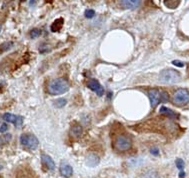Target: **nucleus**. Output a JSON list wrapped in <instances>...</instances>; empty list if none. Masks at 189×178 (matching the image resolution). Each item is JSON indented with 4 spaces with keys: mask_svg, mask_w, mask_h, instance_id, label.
Returning a JSON list of instances; mask_svg holds the SVG:
<instances>
[{
    "mask_svg": "<svg viewBox=\"0 0 189 178\" xmlns=\"http://www.w3.org/2000/svg\"><path fill=\"white\" fill-rule=\"evenodd\" d=\"M69 90V83L63 78H55L49 81L47 85V91L51 95H60Z\"/></svg>",
    "mask_w": 189,
    "mask_h": 178,
    "instance_id": "f257e3e1",
    "label": "nucleus"
},
{
    "mask_svg": "<svg viewBox=\"0 0 189 178\" xmlns=\"http://www.w3.org/2000/svg\"><path fill=\"white\" fill-rule=\"evenodd\" d=\"M180 73L175 70V69H164L162 70L159 74V80L162 83L166 84H173L176 83L180 80Z\"/></svg>",
    "mask_w": 189,
    "mask_h": 178,
    "instance_id": "f03ea898",
    "label": "nucleus"
},
{
    "mask_svg": "<svg viewBox=\"0 0 189 178\" xmlns=\"http://www.w3.org/2000/svg\"><path fill=\"white\" fill-rule=\"evenodd\" d=\"M114 147L120 152H124L132 147V140L126 135H118L114 141Z\"/></svg>",
    "mask_w": 189,
    "mask_h": 178,
    "instance_id": "7ed1b4c3",
    "label": "nucleus"
},
{
    "mask_svg": "<svg viewBox=\"0 0 189 178\" xmlns=\"http://www.w3.org/2000/svg\"><path fill=\"white\" fill-rule=\"evenodd\" d=\"M20 143L25 148L28 149H36L39 145V141L37 137L30 133H24L20 136Z\"/></svg>",
    "mask_w": 189,
    "mask_h": 178,
    "instance_id": "20e7f679",
    "label": "nucleus"
},
{
    "mask_svg": "<svg viewBox=\"0 0 189 178\" xmlns=\"http://www.w3.org/2000/svg\"><path fill=\"white\" fill-rule=\"evenodd\" d=\"M173 102L176 105H185L189 103V92L186 89H178L173 95Z\"/></svg>",
    "mask_w": 189,
    "mask_h": 178,
    "instance_id": "39448f33",
    "label": "nucleus"
},
{
    "mask_svg": "<svg viewBox=\"0 0 189 178\" xmlns=\"http://www.w3.org/2000/svg\"><path fill=\"white\" fill-rule=\"evenodd\" d=\"M87 87L89 89H91L92 91L98 95V96H102L104 93V88L103 86L99 83L98 80L96 79H89L88 82H87Z\"/></svg>",
    "mask_w": 189,
    "mask_h": 178,
    "instance_id": "423d86ee",
    "label": "nucleus"
},
{
    "mask_svg": "<svg viewBox=\"0 0 189 178\" xmlns=\"http://www.w3.org/2000/svg\"><path fill=\"white\" fill-rule=\"evenodd\" d=\"M148 97L150 99V103L152 107H155L159 104L160 101H162V94L160 91L156 89H152L148 91Z\"/></svg>",
    "mask_w": 189,
    "mask_h": 178,
    "instance_id": "0eeeda50",
    "label": "nucleus"
},
{
    "mask_svg": "<svg viewBox=\"0 0 189 178\" xmlns=\"http://www.w3.org/2000/svg\"><path fill=\"white\" fill-rule=\"evenodd\" d=\"M3 119H4V121H6V122L15 124L16 126H20L23 121V118L21 116H17L12 113H5L3 115Z\"/></svg>",
    "mask_w": 189,
    "mask_h": 178,
    "instance_id": "6e6552de",
    "label": "nucleus"
},
{
    "mask_svg": "<svg viewBox=\"0 0 189 178\" xmlns=\"http://www.w3.org/2000/svg\"><path fill=\"white\" fill-rule=\"evenodd\" d=\"M140 3L141 0H121L120 1L121 6L125 9H135L140 5Z\"/></svg>",
    "mask_w": 189,
    "mask_h": 178,
    "instance_id": "1a4fd4ad",
    "label": "nucleus"
},
{
    "mask_svg": "<svg viewBox=\"0 0 189 178\" xmlns=\"http://www.w3.org/2000/svg\"><path fill=\"white\" fill-rule=\"evenodd\" d=\"M41 160H42V163L44 164V166L49 169V170L53 171L55 169V162L53 161V159H52L49 155L47 154H42L41 155Z\"/></svg>",
    "mask_w": 189,
    "mask_h": 178,
    "instance_id": "9d476101",
    "label": "nucleus"
},
{
    "mask_svg": "<svg viewBox=\"0 0 189 178\" xmlns=\"http://www.w3.org/2000/svg\"><path fill=\"white\" fill-rule=\"evenodd\" d=\"M60 174L65 178L71 177L73 174V168L67 163H62L60 165Z\"/></svg>",
    "mask_w": 189,
    "mask_h": 178,
    "instance_id": "9b49d317",
    "label": "nucleus"
},
{
    "mask_svg": "<svg viewBox=\"0 0 189 178\" xmlns=\"http://www.w3.org/2000/svg\"><path fill=\"white\" fill-rule=\"evenodd\" d=\"M100 162L99 157L94 153H89L86 157V165H88L90 167H94L96 165H98Z\"/></svg>",
    "mask_w": 189,
    "mask_h": 178,
    "instance_id": "f8f14e48",
    "label": "nucleus"
},
{
    "mask_svg": "<svg viewBox=\"0 0 189 178\" xmlns=\"http://www.w3.org/2000/svg\"><path fill=\"white\" fill-rule=\"evenodd\" d=\"M82 126L79 123H74L71 128H70V134H71V136H73L74 138H77L79 137L82 134Z\"/></svg>",
    "mask_w": 189,
    "mask_h": 178,
    "instance_id": "ddd939ff",
    "label": "nucleus"
},
{
    "mask_svg": "<svg viewBox=\"0 0 189 178\" xmlns=\"http://www.w3.org/2000/svg\"><path fill=\"white\" fill-rule=\"evenodd\" d=\"M159 113H160V114L167 115V116L171 117V118H176V117H177V114L175 113V112H174L173 110H171V109H169V108H167V107H165V106L160 107Z\"/></svg>",
    "mask_w": 189,
    "mask_h": 178,
    "instance_id": "4468645a",
    "label": "nucleus"
},
{
    "mask_svg": "<svg viewBox=\"0 0 189 178\" xmlns=\"http://www.w3.org/2000/svg\"><path fill=\"white\" fill-rule=\"evenodd\" d=\"M64 23V20L62 18H58L57 20H55L53 24L51 25V31L52 32H56V31H59L61 29V27L63 26Z\"/></svg>",
    "mask_w": 189,
    "mask_h": 178,
    "instance_id": "2eb2a0df",
    "label": "nucleus"
},
{
    "mask_svg": "<svg viewBox=\"0 0 189 178\" xmlns=\"http://www.w3.org/2000/svg\"><path fill=\"white\" fill-rule=\"evenodd\" d=\"M140 178H159L158 173L154 170H148L141 175Z\"/></svg>",
    "mask_w": 189,
    "mask_h": 178,
    "instance_id": "dca6fc26",
    "label": "nucleus"
},
{
    "mask_svg": "<svg viewBox=\"0 0 189 178\" xmlns=\"http://www.w3.org/2000/svg\"><path fill=\"white\" fill-rule=\"evenodd\" d=\"M66 103H67V100L65 98H59V99H57V100H55L54 105L58 108H61L66 105Z\"/></svg>",
    "mask_w": 189,
    "mask_h": 178,
    "instance_id": "f3484780",
    "label": "nucleus"
},
{
    "mask_svg": "<svg viewBox=\"0 0 189 178\" xmlns=\"http://www.w3.org/2000/svg\"><path fill=\"white\" fill-rule=\"evenodd\" d=\"M11 134H5L2 137H0V144H5V143H8L11 140Z\"/></svg>",
    "mask_w": 189,
    "mask_h": 178,
    "instance_id": "a211bd4d",
    "label": "nucleus"
},
{
    "mask_svg": "<svg viewBox=\"0 0 189 178\" xmlns=\"http://www.w3.org/2000/svg\"><path fill=\"white\" fill-rule=\"evenodd\" d=\"M41 34V30L38 28H33L31 31H30V37L31 38H37L38 36H40Z\"/></svg>",
    "mask_w": 189,
    "mask_h": 178,
    "instance_id": "6ab92c4d",
    "label": "nucleus"
},
{
    "mask_svg": "<svg viewBox=\"0 0 189 178\" xmlns=\"http://www.w3.org/2000/svg\"><path fill=\"white\" fill-rule=\"evenodd\" d=\"M175 164H176V167L179 169V170H183L184 166H185V163H184V161L181 158H177L176 160H175Z\"/></svg>",
    "mask_w": 189,
    "mask_h": 178,
    "instance_id": "aec40b11",
    "label": "nucleus"
},
{
    "mask_svg": "<svg viewBox=\"0 0 189 178\" xmlns=\"http://www.w3.org/2000/svg\"><path fill=\"white\" fill-rule=\"evenodd\" d=\"M84 16L88 19L93 18V17L95 16V11L93 9H87L84 13Z\"/></svg>",
    "mask_w": 189,
    "mask_h": 178,
    "instance_id": "412c9836",
    "label": "nucleus"
},
{
    "mask_svg": "<svg viewBox=\"0 0 189 178\" xmlns=\"http://www.w3.org/2000/svg\"><path fill=\"white\" fill-rule=\"evenodd\" d=\"M11 46H12V42H6L1 46V48H2L3 51H6L7 49H9Z\"/></svg>",
    "mask_w": 189,
    "mask_h": 178,
    "instance_id": "4be33fe9",
    "label": "nucleus"
},
{
    "mask_svg": "<svg viewBox=\"0 0 189 178\" xmlns=\"http://www.w3.org/2000/svg\"><path fill=\"white\" fill-rule=\"evenodd\" d=\"M172 64L176 67H184V63L182 61H179V60H173Z\"/></svg>",
    "mask_w": 189,
    "mask_h": 178,
    "instance_id": "5701e85b",
    "label": "nucleus"
},
{
    "mask_svg": "<svg viewBox=\"0 0 189 178\" xmlns=\"http://www.w3.org/2000/svg\"><path fill=\"white\" fill-rule=\"evenodd\" d=\"M150 153L154 156H158L159 155V149H158L157 147H152V148L150 149Z\"/></svg>",
    "mask_w": 189,
    "mask_h": 178,
    "instance_id": "b1692460",
    "label": "nucleus"
},
{
    "mask_svg": "<svg viewBox=\"0 0 189 178\" xmlns=\"http://www.w3.org/2000/svg\"><path fill=\"white\" fill-rule=\"evenodd\" d=\"M7 129H8L7 124H6V123H3V124L1 125V126H0V132H1V133L6 132V131H7Z\"/></svg>",
    "mask_w": 189,
    "mask_h": 178,
    "instance_id": "393cba45",
    "label": "nucleus"
},
{
    "mask_svg": "<svg viewBox=\"0 0 189 178\" xmlns=\"http://www.w3.org/2000/svg\"><path fill=\"white\" fill-rule=\"evenodd\" d=\"M161 94H162V101H164V102H166V101H168V99H169V96H168V94H167L166 92H161Z\"/></svg>",
    "mask_w": 189,
    "mask_h": 178,
    "instance_id": "a878e982",
    "label": "nucleus"
},
{
    "mask_svg": "<svg viewBox=\"0 0 189 178\" xmlns=\"http://www.w3.org/2000/svg\"><path fill=\"white\" fill-rule=\"evenodd\" d=\"M184 176H185V173H184L183 170H181V171H180V173H179V177L180 178H183Z\"/></svg>",
    "mask_w": 189,
    "mask_h": 178,
    "instance_id": "bb28decb",
    "label": "nucleus"
},
{
    "mask_svg": "<svg viewBox=\"0 0 189 178\" xmlns=\"http://www.w3.org/2000/svg\"><path fill=\"white\" fill-rule=\"evenodd\" d=\"M36 1H37V0H30V6H33V5H35V3H36Z\"/></svg>",
    "mask_w": 189,
    "mask_h": 178,
    "instance_id": "cd10ccee",
    "label": "nucleus"
},
{
    "mask_svg": "<svg viewBox=\"0 0 189 178\" xmlns=\"http://www.w3.org/2000/svg\"><path fill=\"white\" fill-rule=\"evenodd\" d=\"M0 31H1V25H0Z\"/></svg>",
    "mask_w": 189,
    "mask_h": 178,
    "instance_id": "c85d7f7f",
    "label": "nucleus"
},
{
    "mask_svg": "<svg viewBox=\"0 0 189 178\" xmlns=\"http://www.w3.org/2000/svg\"><path fill=\"white\" fill-rule=\"evenodd\" d=\"M0 89H1V83H0Z\"/></svg>",
    "mask_w": 189,
    "mask_h": 178,
    "instance_id": "c756f323",
    "label": "nucleus"
},
{
    "mask_svg": "<svg viewBox=\"0 0 189 178\" xmlns=\"http://www.w3.org/2000/svg\"><path fill=\"white\" fill-rule=\"evenodd\" d=\"M1 168H2V166H1V165H0V169H1Z\"/></svg>",
    "mask_w": 189,
    "mask_h": 178,
    "instance_id": "7c9ffc66",
    "label": "nucleus"
}]
</instances>
